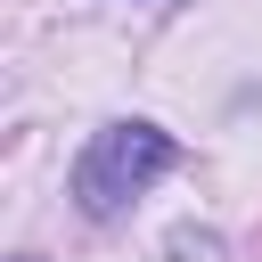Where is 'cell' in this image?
<instances>
[{
	"label": "cell",
	"mask_w": 262,
	"mask_h": 262,
	"mask_svg": "<svg viewBox=\"0 0 262 262\" xmlns=\"http://www.w3.org/2000/svg\"><path fill=\"white\" fill-rule=\"evenodd\" d=\"M156 172H172V139L156 131V123H106L90 147H82V164H74V196H82V213H123Z\"/></svg>",
	"instance_id": "obj_1"
}]
</instances>
